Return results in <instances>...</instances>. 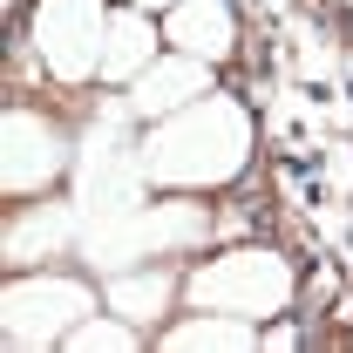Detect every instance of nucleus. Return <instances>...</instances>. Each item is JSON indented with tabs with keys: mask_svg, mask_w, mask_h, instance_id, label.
Segmentation results:
<instances>
[{
	"mask_svg": "<svg viewBox=\"0 0 353 353\" xmlns=\"http://www.w3.org/2000/svg\"><path fill=\"white\" fill-rule=\"evenodd\" d=\"M252 157V116L231 95H197L190 109L163 116L143 143V176L150 183H183V190H211L231 183Z\"/></svg>",
	"mask_w": 353,
	"mask_h": 353,
	"instance_id": "1",
	"label": "nucleus"
},
{
	"mask_svg": "<svg viewBox=\"0 0 353 353\" xmlns=\"http://www.w3.org/2000/svg\"><path fill=\"white\" fill-rule=\"evenodd\" d=\"M190 306L197 312H238V319H279L292 306V265L279 252H224L190 272Z\"/></svg>",
	"mask_w": 353,
	"mask_h": 353,
	"instance_id": "2",
	"label": "nucleus"
},
{
	"mask_svg": "<svg viewBox=\"0 0 353 353\" xmlns=\"http://www.w3.org/2000/svg\"><path fill=\"white\" fill-rule=\"evenodd\" d=\"M88 312H95V292H88L82 279H54V272L14 279L7 285V347H21V353L61 347Z\"/></svg>",
	"mask_w": 353,
	"mask_h": 353,
	"instance_id": "3",
	"label": "nucleus"
},
{
	"mask_svg": "<svg viewBox=\"0 0 353 353\" xmlns=\"http://www.w3.org/2000/svg\"><path fill=\"white\" fill-rule=\"evenodd\" d=\"M102 34H109L102 0H41L34 7V48L61 82L102 75Z\"/></svg>",
	"mask_w": 353,
	"mask_h": 353,
	"instance_id": "4",
	"label": "nucleus"
},
{
	"mask_svg": "<svg viewBox=\"0 0 353 353\" xmlns=\"http://www.w3.org/2000/svg\"><path fill=\"white\" fill-rule=\"evenodd\" d=\"M61 170H68V136L34 109H7V170H0L7 197H41Z\"/></svg>",
	"mask_w": 353,
	"mask_h": 353,
	"instance_id": "5",
	"label": "nucleus"
},
{
	"mask_svg": "<svg viewBox=\"0 0 353 353\" xmlns=\"http://www.w3.org/2000/svg\"><path fill=\"white\" fill-rule=\"evenodd\" d=\"M197 95H211V61H197V54H157V61L130 82V109L163 123V116H176V109H190Z\"/></svg>",
	"mask_w": 353,
	"mask_h": 353,
	"instance_id": "6",
	"label": "nucleus"
},
{
	"mask_svg": "<svg viewBox=\"0 0 353 353\" xmlns=\"http://www.w3.org/2000/svg\"><path fill=\"white\" fill-rule=\"evenodd\" d=\"M163 41L197 61H224L238 48V14H231V0H176L163 21Z\"/></svg>",
	"mask_w": 353,
	"mask_h": 353,
	"instance_id": "7",
	"label": "nucleus"
},
{
	"mask_svg": "<svg viewBox=\"0 0 353 353\" xmlns=\"http://www.w3.org/2000/svg\"><path fill=\"white\" fill-rule=\"evenodd\" d=\"M157 61V28L143 7L109 14V34H102V82H136L143 68Z\"/></svg>",
	"mask_w": 353,
	"mask_h": 353,
	"instance_id": "8",
	"label": "nucleus"
},
{
	"mask_svg": "<svg viewBox=\"0 0 353 353\" xmlns=\"http://www.w3.org/2000/svg\"><path fill=\"white\" fill-rule=\"evenodd\" d=\"M163 347H211V353H245L259 347V326L252 319H238V312H204V319H176L170 333H163Z\"/></svg>",
	"mask_w": 353,
	"mask_h": 353,
	"instance_id": "9",
	"label": "nucleus"
},
{
	"mask_svg": "<svg viewBox=\"0 0 353 353\" xmlns=\"http://www.w3.org/2000/svg\"><path fill=\"white\" fill-rule=\"evenodd\" d=\"M170 272H150V279H116L109 285V312H123L130 326H150V319H163V306H170Z\"/></svg>",
	"mask_w": 353,
	"mask_h": 353,
	"instance_id": "10",
	"label": "nucleus"
},
{
	"mask_svg": "<svg viewBox=\"0 0 353 353\" xmlns=\"http://www.w3.org/2000/svg\"><path fill=\"white\" fill-rule=\"evenodd\" d=\"M61 347H75V353H136V347H143V333H136L123 312H88Z\"/></svg>",
	"mask_w": 353,
	"mask_h": 353,
	"instance_id": "11",
	"label": "nucleus"
},
{
	"mask_svg": "<svg viewBox=\"0 0 353 353\" xmlns=\"http://www.w3.org/2000/svg\"><path fill=\"white\" fill-rule=\"evenodd\" d=\"M259 347H299V333L292 326H272V333H259Z\"/></svg>",
	"mask_w": 353,
	"mask_h": 353,
	"instance_id": "12",
	"label": "nucleus"
},
{
	"mask_svg": "<svg viewBox=\"0 0 353 353\" xmlns=\"http://www.w3.org/2000/svg\"><path fill=\"white\" fill-rule=\"evenodd\" d=\"M130 7H143V14H157V7H176V0H130Z\"/></svg>",
	"mask_w": 353,
	"mask_h": 353,
	"instance_id": "13",
	"label": "nucleus"
}]
</instances>
